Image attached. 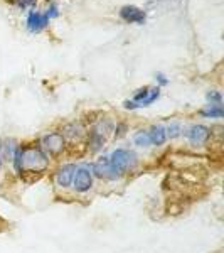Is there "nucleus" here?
I'll use <instances>...</instances> for the list:
<instances>
[{
  "instance_id": "obj_1",
  "label": "nucleus",
  "mask_w": 224,
  "mask_h": 253,
  "mask_svg": "<svg viewBox=\"0 0 224 253\" xmlns=\"http://www.w3.org/2000/svg\"><path fill=\"white\" fill-rule=\"evenodd\" d=\"M108 159H110V164H112V167L118 174L125 172V170L132 169L135 166V154L125 149H116Z\"/></svg>"
},
{
  "instance_id": "obj_6",
  "label": "nucleus",
  "mask_w": 224,
  "mask_h": 253,
  "mask_svg": "<svg viewBox=\"0 0 224 253\" xmlns=\"http://www.w3.org/2000/svg\"><path fill=\"white\" fill-rule=\"evenodd\" d=\"M120 17L125 22H135V24H144L145 22V12L138 9L135 5H125L120 10Z\"/></svg>"
},
{
  "instance_id": "obj_7",
  "label": "nucleus",
  "mask_w": 224,
  "mask_h": 253,
  "mask_svg": "<svg viewBox=\"0 0 224 253\" xmlns=\"http://www.w3.org/2000/svg\"><path fill=\"white\" fill-rule=\"evenodd\" d=\"M49 24V19L46 17V14H40V12L31 10L29 17H27V29L31 32H40L42 29H46Z\"/></svg>"
},
{
  "instance_id": "obj_4",
  "label": "nucleus",
  "mask_w": 224,
  "mask_h": 253,
  "mask_svg": "<svg viewBox=\"0 0 224 253\" xmlns=\"http://www.w3.org/2000/svg\"><path fill=\"white\" fill-rule=\"evenodd\" d=\"M184 133L192 144H206L211 137V130L204 125H192Z\"/></svg>"
},
{
  "instance_id": "obj_13",
  "label": "nucleus",
  "mask_w": 224,
  "mask_h": 253,
  "mask_svg": "<svg viewBox=\"0 0 224 253\" xmlns=\"http://www.w3.org/2000/svg\"><path fill=\"white\" fill-rule=\"evenodd\" d=\"M133 142H135V145H138V147H149L150 145L149 132H145V130H140V132H137L135 135H133Z\"/></svg>"
},
{
  "instance_id": "obj_12",
  "label": "nucleus",
  "mask_w": 224,
  "mask_h": 253,
  "mask_svg": "<svg viewBox=\"0 0 224 253\" xmlns=\"http://www.w3.org/2000/svg\"><path fill=\"white\" fill-rule=\"evenodd\" d=\"M105 144V137H103V133H100L98 130H93L91 132V137H89V145H91V150H96L98 149H101Z\"/></svg>"
},
{
  "instance_id": "obj_5",
  "label": "nucleus",
  "mask_w": 224,
  "mask_h": 253,
  "mask_svg": "<svg viewBox=\"0 0 224 253\" xmlns=\"http://www.w3.org/2000/svg\"><path fill=\"white\" fill-rule=\"evenodd\" d=\"M93 170H95V174L98 175V177H107V179H116L118 174L115 169L112 167V164H110V159L108 157H101L98 159V161L93 164Z\"/></svg>"
},
{
  "instance_id": "obj_2",
  "label": "nucleus",
  "mask_w": 224,
  "mask_h": 253,
  "mask_svg": "<svg viewBox=\"0 0 224 253\" xmlns=\"http://www.w3.org/2000/svg\"><path fill=\"white\" fill-rule=\"evenodd\" d=\"M47 157L39 149H24V162L22 166L29 167L32 170H42L47 167Z\"/></svg>"
},
{
  "instance_id": "obj_18",
  "label": "nucleus",
  "mask_w": 224,
  "mask_h": 253,
  "mask_svg": "<svg viewBox=\"0 0 224 253\" xmlns=\"http://www.w3.org/2000/svg\"><path fill=\"white\" fill-rule=\"evenodd\" d=\"M46 17H47V19L58 17V7H56V5H51V7H49V10H47Z\"/></svg>"
},
{
  "instance_id": "obj_16",
  "label": "nucleus",
  "mask_w": 224,
  "mask_h": 253,
  "mask_svg": "<svg viewBox=\"0 0 224 253\" xmlns=\"http://www.w3.org/2000/svg\"><path fill=\"white\" fill-rule=\"evenodd\" d=\"M207 100H209L213 105H221V101H223L221 93H219V91H209V93H207Z\"/></svg>"
},
{
  "instance_id": "obj_21",
  "label": "nucleus",
  "mask_w": 224,
  "mask_h": 253,
  "mask_svg": "<svg viewBox=\"0 0 224 253\" xmlns=\"http://www.w3.org/2000/svg\"><path fill=\"white\" fill-rule=\"evenodd\" d=\"M123 105H125V108H132V110H133V108H137V103H135V101H125Z\"/></svg>"
},
{
  "instance_id": "obj_20",
  "label": "nucleus",
  "mask_w": 224,
  "mask_h": 253,
  "mask_svg": "<svg viewBox=\"0 0 224 253\" xmlns=\"http://www.w3.org/2000/svg\"><path fill=\"white\" fill-rule=\"evenodd\" d=\"M155 78L158 80V83H160V84H167V83H169V80H167L165 76L162 75V73H158V75L155 76Z\"/></svg>"
},
{
  "instance_id": "obj_17",
  "label": "nucleus",
  "mask_w": 224,
  "mask_h": 253,
  "mask_svg": "<svg viewBox=\"0 0 224 253\" xmlns=\"http://www.w3.org/2000/svg\"><path fill=\"white\" fill-rule=\"evenodd\" d=\"M15 2H17V5L19 7H34L36 5V0H15Z\"/></svg>"
},
{
  "instance_id": "obj_10",
  "label": "nucleus",
  "mask_w": 224,
  "mask_h": 253,
  "mask_svg": "<svg viewBox=\"0 0 224 253\" xmlns=\"http://www.w3.org/2000/svg\"><path fill=\"white\" fill-rule=\"evenodd\" d=\"M149 137H150V144L164 145V142L167 140V132L162 125H153L149 132Z\"/></svg>"
},
{
  "instance_id": "obj_14",
  "label": "nucleus",
  "mask_w": 224,
  "mask_h": 253,
  "mask_svg": "<svg viewBox=\"0 0 224 253\" xmlns=\"http://www.w3.org/2000/svg\"><path fill=\"white\" fill-rule=\"evenodd\" d=\"M160 96V88H150V91H149V96L145 98L144 101L140 103V107H149L150 103H153V101L157 100V98Z\"/></svg>"
},
{
  "instance_id": "obj_19",
  "label": "nucleus",
  "mask_w": 224,
  "mask_h": 253,
  "mask_svg": "<svg viewBox=\"0 0 224 253\" xmlns=\"http://www.w3.org/2000/svg\"><path fill=\"white\" fill-rule=\"evenodd\" d=\"M125 128H127L125 125H118V126H116V133H115V135H116V137L125 135Z\"/></svg>"
},
{
  "instance_id": "obj_15",
  "label": "nucleus",
  "mask_w": 224,
  "mask_h": 253,
  "mask_svg": "<svg viewBox=\"0 0 224 253\" xmlns=\"http://www.w3.org/2000/svg\"><path fill=\"white\" fill-rule=\"evenodd\" d=\"M165 132H167V137L176 138L179 133H181V125H179V124H172V125L169 126V128H165Z\"/></svg>"
},
{
  "instance_id": "obj_11",
  "label": "nucleus",
  "mask_w": 224,
  "mask_h": 253,
  "mask_svg": "<svg viewBox=\"0 0 224 253\" xmlns=\"http://www.w3.org/2000/svg\"><path fill=\"white\" fill-rule=\"evenodd\" d=\"M201 113L204 117H207V118H221L224 112H223L221 105H213V103H211V105H207V107L202 110Z\"/></svg>"
},
{
  "instance_id": "obj_8",
  "label": "nucleus",
  "mask_w": 224,
  "mask_h": 253,
  "mask_svg": "<svg viewBox=\"0 0 224 253\" xmlns=\"http://www.w3.org/2000/svg\"><path fill=\"white\" fill-rule=\"evenodd\" d=\"M42 145L46 147L51 154H59L64 147V138L58 132L47 133V135L42 137Z\"/></svg>"
},
{
  "instance_id": "obj_9",
  "label": "nucleus",
  "mask_w": 224,
  "mask_h": 253,
  "mask_svg": "<svg viewBox=\"0 0 224 253\" xmlns=\"http://www.w3.org/2000/svg\"><path fill=\"white\" fill-rule=\"evenodd\" d=\"M76 169H78V167H76L75 164H68V166L61 167V169L58 170V174H56V181H58V184L63 186V187H68L73 182V179H75Z\"/></svg>"
},
{
  "instance_id": "obj_22",
  "label": "nucleus",
  "mask_w": 224,
  "mask_h": 253,
  "mask_svg": "<svg viewBox=\"0 0 224 253\" xmlns=\"http://www.w3.org/2000/svg\"><path fill=\"white\" fill-rule=\"evenodd\" d=\"M0 164H2V142H0Z\"/></svg>"
},
{
  "instance_id": "obj_3",
  "label": "nucleus",
  "mask_w": 224,
  "mask_h": 253,
  "mask_svg": "<svg viewBox=\"0 0 224 253\" xmlns=\"http://www.w3.org/2000/svg\"><path fill=\"white\" fill-rule=\"evenodd\" d=\"M73 184H75V189L78 191V193H86V191L91 189V186H93L91 172H89L86 167H79V169H76Z\"/></svg>"
}]
</instances>
